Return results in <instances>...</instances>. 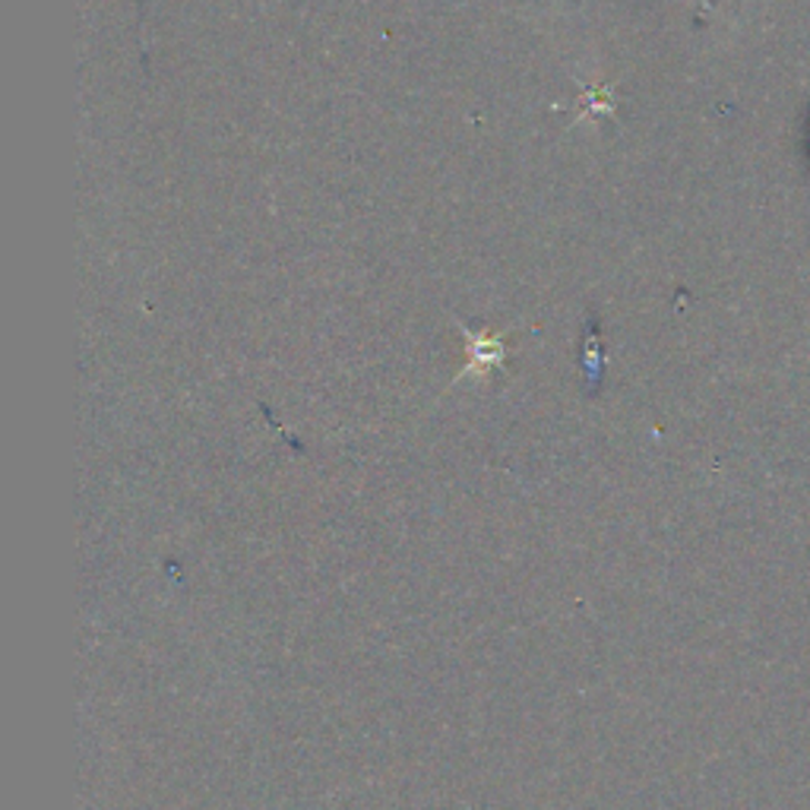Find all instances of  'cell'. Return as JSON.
Returning a JSON list of instances; mask_svg holds the SVG:
<instances>
[{
    "mask_svg": "<svg viewBox=\"0 0 810 810\" xmlns=\"http://www.w3.org/2000/svg\"><path fill=\"white\" fill-rule=\"evenodd\" d=\"M465 336H469V349H472V361H469V368L457 377H469V373H488L494 371L501 361H504V339H488V336H472L469 329H465Z\"/></svg>",
    "mask_w": 810,
    "mask_h": 810,
    "instance_id": "obj_1",
    "label": "cell"
}]
</instances>
